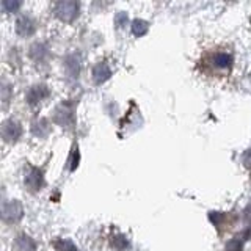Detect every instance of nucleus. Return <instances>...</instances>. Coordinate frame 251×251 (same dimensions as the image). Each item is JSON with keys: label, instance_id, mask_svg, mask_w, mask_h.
<instances>
[{"label": "nucleus", "instance_id": "f257e3e1", "mask_svg": "<svg viewBox=\"0 0 251 251\" xmlns=\"http://www.w3.org/2000/svg\"><path fill=\"white\" fill-rule=\"evenodd\" d=\"M57 14L61 19L71 21L77 14V5L74 2H61L57 5Z\"/></svg>", "mask_w": 251, "mask_h": 251}, {"label": "nucleus", "instance_id": "f03ea898", "mask_svg": "<svg viewBox=\"0 0 251 251\" xmlns=\"http://www.w3.org/2000/svg\"><path fill=\"white\" fill-rule=\"evenodd\" d=\"M212 63L217 69H229L231 68V63H232V57L229 53H225V52H218L214 55L212 58Z\"/></svg>", "mask_w": 251, "mask_h": 251}, {"label": "nucleus", "instance_id": "7ed1b4c3", "mask_svg": "<svg viewBox=\"0 0 251 251\" xmlns=\"http://www.w3.org/2000/svg\"><path fill=\"white\" fill-rule=\"evenodd\" d=\"M108 75H110V69L105 65H99V66H96V69H94V80L98 83L104 82L105 78H108Z\"/></svg>", "mask_w": 251, "mask_h": 251}, {"label": "nucleus", "instance_id": "20e7f679", "mask_svg": "<svg viewBox=\"0 0 251 251\" xmlns=\"http://www.w3.org/2000/svg\"><path fill=\"white\" fill-rule=\"evenodd\" d=\"M10 123H5V126L3 127L5 129H10V133H8V135H5V138L6 140H16L19 137V133H21V129H19V126L16 124V123H13V127H10Z\"/></svg>", "mask_w": 251, "mask_h": 251}, {"label": "nucleus", "instance_id": "39448f33", "mask_svg": "<svg viewBox=\"0 0 251 251\" xmlns=\"http://www.w3.org/2000/svg\"><path fill=\"white\" fill-rule=\"evenodd\" d=\"M133 33L141 36V35H145L146 33V30H148V24L145 21H135L133 22Z\"/></svg>", "mask_w": 251, "mask_h": 251}]
</instances>
